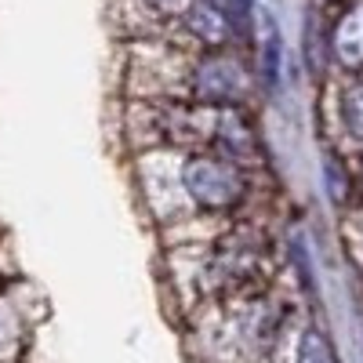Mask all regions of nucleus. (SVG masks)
Instances as JSON below:
<instances>
[{
	"mask_svg": "<svg viewBox=\"0 0 363 363\" xmlns=\"http://www.w3.org/2000/svg\"><path fill=\"white\" fill-rule=\"evenodd\" d=\"M182 186L189 200L203 211H229L244 196V174L229 157L215 153H193L182 164Z\"/></svg>",
	"mask_w": 363,
	"mask_h": 363,
	"instance_id": "nucleus-1",
	"label": "nucleus"
},
{
	"mask_svg": "<svg viewBox=\"0 0 363 363\" xmlns=\"http://www.w3.org/2000/svg\"><path fill=\"white\" fill-rule=\"evenodd\" d=\"M298 363H338V359H335V349H330V342L320 330H306L301 349H298Z\"/></svg>",
	"mask_w": 363,
	"mask_h": 363,
	"instance_id": "nucleus-9",
	"label": "nucleus"
},
{
	"mask_svg": "<svg viewBox=\"0 0 363 363\" xmlns=\"http://www.w3.org/2000/svg\"><path fill=\"white\" fill-rule=\"evenodd\" d=\"M215 138H218V153L229 157L233 164H236V160H255V157H258V138H255L251 120H244V116L233 113V109L218 116Z\"/></svg>",
	"mask_w": 363,
	"mask_h": 363,
	"instance_id": "nucleus-4",
	"label": "nucleus"
},
{
	"mask_svg": "<svg viewBox=\"0 0 363 363\" xmlns=\"http://www.w3.org/2000/svg\"><path fill=\"white\" fill-rule=\"evenodd\" d=\"M186 26L193 29V37L203 40V44H222L225 40V29H229V18L215 8V4H189L186 8Z\"/></svg>",
	"mask_w": 363,
	"mask_h": 363,
	"instance_id": "nucleus-6",
	"label": "nucleus"
},
{
	"mask_svg": "<svg viewBox=\"0 0 363 363\" xmlns=\"http://www.w3.org/2000/svg\"><path fill=\"white\" fill-rule=\"evenodd\" d=\"M258 265H262V247L255 244L247 233H236L233 240H225V247L215 258V280L222 287H229V291L247 287L255 280Z\"/></svg>",
	"mask_w": 363,
	"mask_h": 363,
	"instance_id": "nucleus-3",
	"label": "nucleus"
},
{
	"mask_svg": "<svg viewBox=\"0 0 363 363\" xmlns=\"http://www.w3.org/2000/svg\"><path fill=\"white\" fill-rule=\"evenodd\" d=\"M330 48L345 66H363V4H352L330 33Z\"/></svg>",
	"mask_w": 363,
	"mask_h": 363,
	"instance_id": "nucleus-5",
	"label": "nucleus"
},
{
	"mask_svg": "<svg viewBox=\"0 0 363 363\" xmlns=\"http://www.w3.org/2000/svg\"><path fill=\"white\" fill-rule=\"evenodd\" d=\"M323 186H327V196L335 203H345L349 193H352V178L342 167V160H335V153H323Z\"/></svg>",
	"mask_w": 363,
	"mask_h": 363,
	"instance_id": "nucleus-8",
	"label": "nucleus"
},
{
	"mask_svg": "<svg viewBox=\"0 0 363 363\" xmlns=\"http://www.w3.org/2000/svg\"><path fill=\"white\" fill-rule=\"evenodd\" d=\"M193 95L203 106H222V109L240 106L244 95H247V69H244V62L233 58V55H222V51L203 55L196 62V69H193Z\"/></svg>",
	"mask_w": 363,
	"mask_h": 363,
	"instance_id": "nucleus-2",
	"label": "nucleus"
},
{
	"mask_svg": "<svg viewBox=\"0 0 363 363\" xmlns=\"http://www.w3.org/2000/svg\"><path fill=\"white\" fill-rule=\"evenodd\" d=\"M338 113H342L345 131H349L356 142H363V84H349V87L342 91Z\"/></svg>",
	"mask_w": 363,
	"mask_h": 363,
	"instance_id": "nucleus-7",
	"label": "nucleus"
}]
</instances>
